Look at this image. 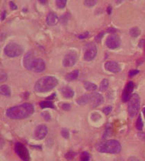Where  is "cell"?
I'll return each instance as SVG.
<instances>
[{
    "label": "cell",
    "mask_w": 145,
    "mask_h": 161,
    "mask_svg": "<svg viewBox=\"0 0 145 161\" xmlns=\"http://www.w3.org/2000/svg\"><path fill=\"white\" fill-rule=\"evenodd\" d=\"M34 106L31 103H24L14 106L6 111V116L11 119H24L34 113Z\"/></svg>",
    "instance_id": "obj_1"
},
{
    "label": "cell",
    "mask_w": 145,
    "mask_h": 161,
    "mask_svg": "<svg viewBox=\"0 0 145 161\" xmlns=\"http://www.w3.org/2000/svg\"><path fill=\"white\" fill-rule=\"evenodd\" d=\"M58 80L54 77L47 76L39 79L34 85V90L37 92H47L56 87Z\"/></svg>",
    "instance_id": "obj_2"
},
{
    "label": "cell",
    "mask_w": 145,
    "mask_h": 161,
    "mask_svg": "<svg viewBox=\"0 0 145 161\" xmlns=\"http://www.w3.org/2000/svg\"><path fill=\"white\" fill-rule=\"evenodd\" d=\"M97 150L100 153L118 154L122 151L121 144L116 140H108L97 146Z\"/></svg>",
    "instance_id": "obj_3"
},
{
    "label": "cell",
    "mask_w": 145,
    "mask_h": 161,
    "mask_svg": "<svg viewBox=\"0 0 145 161\" xmlns=\"http://www.w3.org/2000/svg\"><path fill=\"white\" fill-rule=\"evenodd\" d=\"M22 47L20 45L15 42H11L8 44L4 48V53L6 56L9 57H16L22 54Z\"/></svg>",
    "instance_id": "obj_4"
},
{
    "label": "cell",
    "mask_w": 145,
    "mask_h": 161,
    "mask_svg": "<svg viewBox=\"0 0 145 161\" xmlns=\"http://www.w3.org/2000/svg\"><path fill=\"white\" fill-rule=\"evenodd\" d=\"M140 108V97L137 94H133L128 101V111L131 117L135 116Z\"/></svg>",
    "instance_id": "obj_5"
},
{
    "label": "cell",
    "mask_w": 145,
    "mask_h": 161,
    "mask_svg": "<svg viewBox=\"0 0 145 161\" xmlns=\"http://www.w3.org/2000/svg\"><path fill=\"white\" fill-rule=\"evenodd\" d=\"M97 49L93 44H87L83 48V57L87 61H91L96 57Z\"/></svg>",
    "instance_id": "obj_6"
},
{
    "label": "cell",
    "mask_w": 145,
    "mask_h": 161,
    "mask_svg": "<svg viewBox=\"0 0 145 161\" xmlns=\"http://www.w3.org/2000/svg\"><path fill=\"white\" fill-rule=\"evenodd\" d=\"M15 151L22 160L29 161L30 156L28 149L22 143H16V145H15Z\"/></svg>",
    "instance_id": "obj_7"
},
{
    "label": "cell",
    "mask_w": 145,
    "mask_h": 161,
    "mask_svg": "<svg viewBox=\"0 0 145 161\" xmlns=\"http://www.w3.org/2000/svg\"><path fill=\"white\" fill-rule=\"evenodd\" d=\"M104 98L101 94L95 92V93L88 94V104H90L92 107L95 108L100 106L103 103Z\"/></svg>",
    "instance_id": "obj_8"
},
{
    "label": "cell",
    "mask_w": 145,
    "mask_h": 161,
    "mask_svg": "<svg viewBox=\"0 0 145 161\" xmlns=\"http://www.w3.org/2000/svg\"><path fill=\"white\" fill-rule=\"evenodd\" d=\"M77 61V54L74 51H70L66 54L63 60V65L65 67L72 66Z\"/></svg>",
    "instance_id": "obj_9"
},
{
    "label": "cell",
    "mask_w": 145,
    "mask_h": 161,
    "mask_svg": "<svg viewBox=\"0 0 145 161\" xmlns=\"http://www.w3.org/2000/svg\"><path fill=\"white\" fill-rule=\"evenodd\" d=\"M34 54L32 51H29L25 55L23 58V66L28 70H33V64H34Z\"/></svg>",
    "instance_id": "obj_10"
},
{
    "label": "cell",
    "mask_w": 145,
    "mask_h": 161,
    "mask_svg": "<svg viewBox=\"0 0 145 161\" xmlns=\"http://www.w3.org/2000/svg\"><path fill=\"white\" fill-rule=\"evenodd\" d=\"M134 83L133 82H128L125 86V89L122 92V101L124 102H128L131 97V93L134 90Z\"/></svg>",
    "instance_id": "obj_11"
},
{
    "label": "cell",
    "mask_w": 145,
    "mask_h": 161,
    "mask_svg": "<svg viewBox=\"0 0 145 161\" xmlns=\"http://www.w3.org/2000/svg\"><path fill=\"white\" fill-rule=\"evenodd\" d=\"M121 45V40L118 36L110 35L106 39V46L109 49H116L119 48Z\"/></svg>",
    "instance_id": "obj_12"
},
{
    "label": "cell",
    "mask_w": 145,
    "mask_h": 161,
    "mask_svg": "<svg viewBox=\"0 0 145 161\" xmlns=\"http://www.w3.org/2000/svg\"><path fill=\"white\" fill-rule=\"evenodd\" d=\"M48 134V128L44 124H40L34 131V136L37 140H43Z\"/></svg>",
    "instance_id": "obj_13"
},
{
    "label": "cell",
    "mask_w": 145,
    "mask_h": 161,
    "mask_svg": "<svg viewBox=\"0 0 145 161\" xmlns=\"http://www.w3.org/2000/svg\"><path fill=\"white\" fill-rule=\"evenodd\" d=\"M105 68L109 72L117 73L121 71V66L115 61H108L105 63Z\"/></svg>",
    "instance_id": "obj_14"
},
{
    "label": "cell",
    "mask_w": 145,
    "mask_h": 161,
    "mask_svg": "<svg viewBox=\"0 0 145 161\" xmlns=\"http://www.w3.org/2000/svg\"><path fill=\"white\" fill-rule=\"evenodd\" d=\"M45 69V63L42 59L36 58L33 64V70L36 73L43 72Z\"/></svg>",
    "instance_id": "obj_15"
},
{
    "label": "cell",
    "mask_w": 145,
    "mask_h": 161,
    "mask_svg": "<svg viewBox=\"0 0 145 161\" xmlns=\"http://www.w3.org/2000/svg\"><path fill=\"white\" fill-rule=\"evenodd\" d=\"M59 22V19L57 17V16L56 15V13H54V12H50L47 16L46 22L49 26H54L57 24V22Z\"/></svg>",
    "instance_id": "obj_16"
},
{
    "label": "cell",
    "mask_w": 145,
    "mask_h": 161,
    "mask_svg": "<svg viewBox=\"0 0 145 161\" xmlns=\"http://www.w3.org/2000/svg\"><path fill=\"white\" fill-rule=\"evenodd\" d=\"M61 93L65 98H72L74 95V92L69 87H63L61 89Z\"/></svg>",
    "instance_id": "obj_17"
},
{
    "label": "cell",
    "mask_w": 145,
    "mask_h": 161,
    "mask_svg": "<svg viewBox=\"0 0 145 161\" xmlns=\"http://www.w3.org/2000/svg\"><path fill=\"white\" fill-rule=\"evenodd\" d=\"M78 76H79V70H73L66 74V79L67 81H72V80L77 79Z\"/></svg>",
    "instance_id": "obj_18"
},
{
    "label": "cell",
    "mask_w": 145,
    "mask_h": 161,
    "mask_svg": "<svg viewBox=\"0 0 145 161\" xmlns=\"http://www.w3.org/2000/svg\"><path fill=\"white\" fill-rule=\"evenodd\" d=\"M0 92L2 95L5 96H10L11 95V90L10 88L6 85H2L0 87Z\"/></svg>",
    "instance_id": "obj_19"
},
{
    "label": "cell",
    "mask_w": 145,
    "mask_h": 161,
    "mask_svg": "<svg viewBox=\"0 0 145 161\" xmlns=\"http://www.w3.org/2000/svg\"><path fill=\"white\" fill-rule=\"evenodd\" d=\"M108 86H109V81L107 79H104L100 83V86H99V89L102 92H105L107 89H108Z\"/></svg>",
    "instance_id": "obj_20"
},
{
    "label": "cell",
    "mask_w": 145,
    "mask_h": 161,
    "mask_svg": "<svg viewBox=\"0 0 145 161\" xmlns=\"http://www.w3.org/2000/svg\"><path fill=\"white\" fill-rule=\"evenodd\" d=\"M77 103L80 106H85V105L88 104V94L80 97L77 99Z\"/></svg>",
    "instance_id": "obj_21"
},
{
    "label": "cell",
    "mask_w": 145,
    "mask_h": 161,
    "mask_svg": "<svg viewBox=\"0 0 145 161\" xmlns=\"http://www.w3.org/2000/svg\"><path fill=\"white\" fill-rule=\"evenodd\" d=\"M84 87L88 91H95L97 89V86L96 84L93 83H89V82L84 83Z\"/></svg>",
    "instance_id": "obj_22"
},
{
    "label": "cell",
    "mask_w": 145,
    "mask_h": 161,
    "mask_svg": "<svg viewBox=\"0 0 145 161\" xmlns=\"http://www.w3.org/2000/svg\"><path fill=\"white\" fill-rule=\"evenodd\" d=\"M129 33H130V35H131V37L137 38L140 35V30L138 28H137V27H134V28H131Z\"/></svg>",
    "instance_id": "obj_23"
},
{
    "label": "cell",
    "mask_w": 145,
    "mask_h": 161,
    "mask_svg": "<svg viewBox=\"0 0 145 161\" xmlns=\"http://www.w3.org/2000/svg\"><path fill=\"white\" fill-rule=\"evenodd\" d=\"M40 106L41 109H46V108H51L54 109V106L51 101H43L40 102Z\"/></svg>",
    "instance_id": "obj_24"
},
{
    "label": "cell",
    "mask_w": 145,
    "mask_h": 161,
    "mask_svg": "<svg viewBox=\"0 0 145 161\" xmlns=\"http://www.w3.org/2000/svg\"><path fill=\"white\" fill-rule=\"evenodd\" d=\"M143 123L142 121V118L140 115H139L138 118L137 120V122H136V128L138 131H141L143 129Z\"/></svg>",
    "instance_id": "obj_25"
},
{
    "label": "cell",
    "mask_w": 145,
    "mask_h": 161,
    "mask_svg": "<svg viewBox=\"0 0 145 161\" xmlns=\"http://www.w3.org/2000/svg\"><path fill=\"white\" fill-rule=\"evenodd\" d=\"M56 5L59 9L65 8L66 5V0H56Z\"/></svg>",
    "instance_id": "obj_26"
},
{
    "label": "cell",
    "mask_w": 145,
    "mask_h": 161,
    "mask_svg": "<svg viewBox=\"0 0 145 161\" xmlns=\"http://www.w3.org/2000/svg\"><path fill=\"white\" fill-rule=\"evenodd\" d=\"M97 0H85L84 1V5L87 7H93L96 5Z\"/></svg>",
    "instance_id": "obj_27"
},
{
    "label": "cell",
    "mask_w": 145,
    "mask_h": 161,
    "mask_svg": "<svg viewBox=\"0 0 145 161\" xmlns=\"http://www.w3.org/2000/svg\"><path fill=\"white\" fill-rule=\"evenodd\" d=\"M90 156L87 152H83L80 156V161H90Z\"/></svg>",
    "instance_id": "obj_28"
},
{
    "label": "cell",
    "mask_w": 145,
    "mask_h": 161,
    "mask_svg": "<svg viewBox=\"0 0 145 161\" xmlns=\"http://www.w3.org/2000/svg\"><path fill=\"white\" fill-rule=\"evenodd\" d=\"M76 155V153H75V152L70 150V151L67 152V153L65 154V157H66V159H68V160H71V159H72L75 157Z\"/></svg>",
    "instance_id": "obj_29"
},
{
    "label": "cell",
    "mask_w": 145,
    "mask_h": 161,
    "mask_svg": "<svg viewBox=\"0 0 145 161\" xmlns=\"http://www.w3.org/2000/svg\"><path fill=\"white\" fill-rule=\"evenodd\" d=\"M69 14H68V13H66V14H64L63 16H61V18H60V22L63 24L66 23L68 19H69Z\"/></svg>",
    "instance_id": "obj_30"
},
{
    "label": "cell",
    "mask_w": 145,
    "mask_h": 161,
    "mask_svg": "<svg viewBox=\"0 0 145 161\" xmlns=\"http://www.w3.org/2000/svg\"><path fill=\"white\" fill-rule=\"evenodd\" d=\"M111 110H112V107H111V106H107V107L104 108L103 109V112H104V114H105V115H109L110 113H111Z\"/></svg>",
    "instance_id": "obj_31"
},
{
    "label": "cell",
    "mask_w": 145,
    "mask_h": 161,
    "mask_svg": "<svg viewBox=\"0 0 145 161\" xmlns=\"http://www.w3.org/2000/svg\"><path fill=\"white\" fill-rule=\"evenodd\" d=\"M61 135L64 138H68L69 137V133L66 129H62L61 130Z\"/></svg>",
    "instance_id": "obj_32"
},
{
    "label": "cell",
    "mask_w": 145,
    "mask_h": 161,
    "mask_svg": "<svg viewBox=\"0 0 145 161\" xmlns=\"http://www.w3.org/2000/svg\"><path fill=\"white\" fill-rule=\"evenodd\" d=\"M7 80V74L5 71L1 70V82H5Z\"/></svg>",
    "instance_id": "obj_33"
},
{
    "label": "cell",
    "mask_w": 145,
    "mask_h": 161,
    "mask_svg": "<svg viewBox=\"0 0 145 161\" xmlns=\"http://www.w3.org/2000/svg\"><path fill=\"white\" fill-rule=\"evenodd\" d=\"M89 35H90V33L89 32H85L83 33V34H80L78 35V38L80 39H85V38H87L89 37Z\"/></svg>",
    "instance_id": "obj_34"
},
{
    "label": "cell",
    "mask_w": 145,
    "mask_h": 161,
    "mask_svg": "<svg viewBox=\"0 0 145 161\" xmlns=\"http://www.w3.org/2000/svg\"><path fill=\"white\" fill-rule=\"evenodd\" d=\"M138 73H139V70H131L129 72L128 76H129L130 77H134V76L137 75Z\"/></svg>",
    "instance_id": "obj_35"
},
{
    "label": "cell",
    "mask_w": 145,
    "mask_h": 161,
    "mask_svg": "<svg viewBox=\"0 0 145 161\" xmlns=\"http://www.w3.org/2000/svg\"><path fill=\"white\" fill-rule=\"evenodd\" d=\"M70 108H71L70 105L68 104V103H64V104L62 105V109H63V110H65V111L69 110V109H70Z\"/></svg>",
    "instance_id": "obj_36"
},
{
    "label": "cell",
    "mask_w": 145,
    "mask_h": 161,
    "mask_svg": "<svg viewBox=\"0 0 145 161\" xmlns=\"http://www.w3.org/2000/svg\"><path fill=\"white\" fill-rule=\"evenodd\" d=\"M103 35H104V31H101V32L99 33L97 36H96V41H100V40L102 39V38L103 37Z\"/></svg>",
    "instance_id": "obj_37"
},
{
    "label": "cell",
    "mask_w": 145,
    "mask_h": 161,
    "mask_svg": "<svg viewBox=\"0 0 145 161\" xmlns=\"http://www.w3.org/2000/svg\"><path fill=\"white\" fill-rule=\"evenodd\" d=\"M9 5H10V8H11L12 10L17 9V6H16V5L12 2V1L9 2Z\"/></svg>",
    "instance_id": "obj_38"
},
{
    "label": "cell",
    "mask_w": 145,
    "mask_h": 161,
    "mask_svg": "<svg viewBox=\"0 0 145 161\" xmlns=\"http://www.w3.org/2000/svg\"><path fill=\"white\" fill-rule=\"evenodd\" d=\"M5 11H4L2 12V15H1V20L3 21L4 19H5Z\"/></svg>",
    "instance_id": "obj_39"
},
{
    "label": "cell",
    "mask_w": 145,
    "mask_h": 161,
    "mask_svg": "<svg viewBox=\"0 0 145 161\" xmlns=\"http://www.w3.org/2000/svg\"><path fill=\"white\" fill-rule=\"evenodd\" d=\"M111 11H112V8H111V5H109V6L107 8V12H108V14H111Z\"/></svg>",
    "instance_id": "obj_40"
},
{
    "label": "cell",
    "mask_w": 145,
    "mask_h": 161,
    "mask_svg": "<svg viewBox=\"0 0 145 161\" xmlns=\"http://www.w3.org/2000/svg\"><path fill=\"white\" fill-rule=\"evenodd\" d=\"M38 1L42 5H45V4L47 3V2H48V0H38Z\"/></svg>",
    "instance_id": "obj_41"
},
{
    "label": "cell",
    "mask_w": 145,
    "mask_h": 161,
    "mask_svg": "<svg viewBox=\"0 0 145 161\" xmlns=\"http://www.w3.org/2000/svg\"><path fill=\"white\" fill-rule=\"evenodd\" d=\"M128 161H139V160L137 159H136L135 157H131L129 158V160Z\"/></svg>",
    "instance_id": "obj_42"
},
{
    "label": "cell",
    "mask_w": 145,
    "mask_h": 161,
    "mask_svg": "<svg viewBox=\"0 0 145 161\" xmlns=\"http://www.w3.org/2000/svg\"><path fill=\"white\" fill-rule=\"evenodd\" d=\"M54 97H55V93H54L52 95H50L49 97H48V99H53Z\"/></svg>",
    "instance_id": "obj_43"
},
{
    "label": "cell",
    "mask_w": 145,
    "mask_h": 161,
    "mask_svg": "<svg viewBox=\"0 0 145 161\" xmlns=\"http://www.w3.org/2000/svg\"><path fill=\"white\" fill-rule=\"evenodd\" d=\"M108 31V32H115V29H114V28H112V29L110 28V29H108V31Z\"/></svg>",
    "instance_id": "obj_44"
},
{
    "label": "cell",
    "mask_w": 145,
    "mask_h": 161,
    "mask_svg": "<svg viewBox=\"0 0 145 161\" xmlns=\"http://www.w3.org/2000/svg\"><path fill=\"white\" fill-rule=\"evenodd\" d=\"M122 1H123V0H116V2H117V3H120Z\"/></svg>",
    "instance_id": "obj_45"
},
{
    "label": "cell",
    "mask_w": 145,
    "mask_h": 161,
    "mask_svg": "<svg viewBox=\"0 0 145 161\" xmlns=\"http://www.w3.org/2000/svg\"><path fill=\"white\" fill-rule=\"evenodd\" d=\"M143 116H144L145 118V107L143 109Z\"/></svg>",
    "instance_id": "obj_46"
},
{
    "label": "cell",
    "mask_w": 145,
    "mask_h": 161,
    "mask_svg": "<svg viewBox=\"0 0 145 161\" xmlns=\"http://www.w3.org/2000/svg\"><path fill=\"white\" fill-rule=\"evenodd\" d=\"M115 161H123V160H122V159H121V158H119V159H115Z\"/></svg>",
    "instance_id": "obj_47"
},
{
    "label": "cell",
    "mask_w": 145,
    "mask_h": 161,
    "mask_svg": "<svg viewBox=\"0 0 145 161\" xmlns=\"http://www.w3.org/2000/svg\"><path fill=\"white\" fill-rule=\"evenodd\" d=\"M144 52H145V43H144Z\"/></svg>",
    "instance_id": "obj_48"
}]
</instances>
